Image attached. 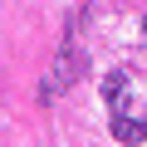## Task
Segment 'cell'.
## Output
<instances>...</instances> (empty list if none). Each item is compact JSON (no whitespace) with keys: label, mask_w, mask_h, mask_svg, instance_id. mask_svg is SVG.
<instances>
[{"label":"cell","mask_w":147,"mask_h":147,"mask_svg":"<svg viewBox=\"0 0 147 147\" xmlns=\"http://www.w3.org/2000/svg\"><path fill=\"white\" fill-rule=\"evenodd\" d=\"M84 74H88V59L74 49V44H64V49L54 54V64H49V79H44V88H39V93H44V98H54V93L74 88V84L84 79Z\"/></svg>","instance_id":"6da1fadb"},{"label":"cell","mask_w":147,"mask_h":147,"mask_svg":"<svg viewBox=\"0 0 147 147\" xmlns=\"http://www.w3.org/2000/svg\"><path fill=\"white\" fill-rule=\"evenodd\" d=\"M103 98H108L113 113H123V103H127V74H123V69H113L108 79H103Z\"/></svg>","instance_id":"7a4b0ae2"},{"label":"cell","mask_w":147,"mask_h":147,"mask_svg":"<svg viewBox=\"0 0 147 147\" xmlns=\"http://www.w3.org/2000/svg\"><path fill=\"white\" fill-rule=\"evenodd\" d=\"M113 137H118V142H142V137H147V123H132L127 113H118V118H113Z\"/></svg>","instance_id":"3957f363"}]
</instances>
